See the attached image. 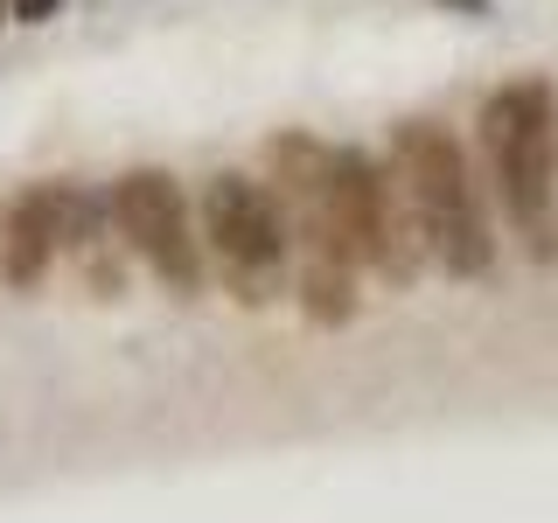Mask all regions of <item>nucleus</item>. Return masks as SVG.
I'll list each match as a JSON object with an SVG mask.
<instances>
[{"mask_svg": "<svg viewBox=\"0 0 558 523\" xmlns=\"http://www.w3.org/2000/svg\"><path fill=\"white\" fill-rule=\"evenodd\" d=\"M328 196H336V217L356 244V258L377 266L391 287H405L426 258V231H418L405 182H391L363 147H328Z\"/></svg>", "mask_w": 558, "mask_h": 523, "instance_id": "5", "label": "nucleus"}, {"mask_svg": "<svg viewBox=\"0 0 558 523\" xmlns=\"http://www.w3.org/2000/svg\"><path fill=\"white\" fill-rule=\"evenodd\" d=\"M203 244L209 258L223 266L231 293L244 307H266L287 293V272H293V238H287V217L272 209V196L244 174H217L203 188Z\"/></svg>", "mask_w": 558, "mask_h": 523, "instance_id": "4", "label": "nucleus"}, {"mask_svg": "<svg viewBox=\"0 0 558 523\" xmlns=\"http://www.w3.org/2000/svg\"><path fill=\"white\" fill-rule=\"evenodd\" d=\"M63 217H70V182H35L8 203V217H0V272H8V287L28 293L49 279V266L63 252Z\"/></svg>", "mask_w": 558, "mask_h": 523, "instance_id": "7", "label": "nucleus"}, {"mask_svg": "<svg viewBox=\"0 0 558 523\" xmlns=\"http://www.w3.org/2000/svg\"><path fill=\"white\" fill-rule=\"evenodd\" d=\"M391 147H398V182H405V196L418 209V231H426V252L453 279H482L496 266V238H488L475 168H468L461 139L447 126H433V119H405Z\"/></svg>", "mask_w": 558, "mask_h": 523, "instance_id": "2", "label": "nucleus"}, {"mask_svg": "<svg viewBox=\"0 0 558 523\" xmlns=\"http://www.w3.org/2000/svg\"><path fill=\"white\" fill-rule=\"evenodd\" d=\"M14 22V0H0V28H8Z\"/></svg>", "mask_w": 558, "mask_h": 523, "instance_id": "9", "label": "nucleus"}, {"mask_svg": "<svg viewBox=\"0 0 558 523\" xmlns=\"http://www.w3.org/2000/svg\"><path fill=\"white\" fill-rule=\"evenodd\" d=\"M279 168V209H287L293 238V293H301L314 328H342L356 314V244H349L336 196H328V147H314L307 133L272 139Z\"/></svg>", "mask_w": 558, "mask_h": 523, "instance_id": "1", "label": "nucleus"}, {"mask_svg": "<svg viewBox=\"0 0 558 523\" xmlns=\"http://www.w3.org/2000/svg\"><path fill=\"white\" fill-rule=\"evenodd\" d=\"M57 8H63V0H14V22H28V28H35V22H49Z\"/></svg>", "mask_w": 558, "mask_h": 523, "instance_id": "8", "label": "nucleus"}, {"mask_svg": "<svg viewBox=\"0 0 558 523\" xmlns=\"http://www.w3.org/2000/svg\"><path fill=\"white\" fill-rule=\"evenodd\" d=\"M482 147L496 168V196L517 217V231L545 238L558 203V98L551 84H502L482 105Z\"/></svg>", "mask_w": 558, "mask_h": 523, "instance_id": "3", "label": "nucleus"}, {"mask_svg": "<svg viewBox=\"0 0 558 523\" xmlns=\"http://www.w3.org/2000/svg\"><path fill=\"white\" fill-rule=\"evenodd\" d=\"M112 231L126 238V252L161 279L168 293H203V238L189 223V203H182V182L168 168H126L112 182Z\"/></svg>", "mask_w": 558, "mask_h": 523, "instance_id": "6", "label": "nucleus"}]
</instances>
